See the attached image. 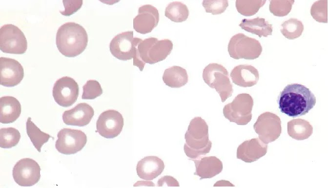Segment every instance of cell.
<instances>
[{
	"instance_id": "cell-1",
	"label": "cell",
	"mask_w": 328,
	"mask_h": 188,
	"mask_svg": "<svg viewBox=\"0 0 328 188\" xmlns=\"http://www.w3.org/2000/svg\"><path fill=\"white\" fill-rule=\"evenodd\" d=\"M277 101L281 112L294 118L307 114L315 106L316 99L308 88L292 83L280 92Z\"/></svg>"
},
{
	"instance_id": "cell-2",
	"label": "cell",
	"mask_w": 328,
	"mask_h": 188,
	"mask_svg": "<svg viewBox=\"0 0 328 188\" xmlns=\"http://www.w3.org/2000/svg\"><path fill=\"white\" fill-rule=\"evenodd\" d=\"M135 47L133 65L143 71L146 63L154 64L164 60L173 49V42L168 39L158 40L154 37L144 40L134 38Z\"/></svg>"
},
{
	"instance_id": "cell-3",
	"label": "cell",
	"mask_w": 328,
	"mask_h": 188,
	"mask_svg": "<svg viewBox=\"0 0 328 188\" xmlns=\"http://www.w3.org/2000/svg\"><path fill=\"white\" fill-rule=\"evenodd\" d=\"M58 49L63 55L74 57L81 54L88 43V35L83 26L68 22L58 29L56 38Z\"/></svg>"
},
{
	"instance_id": "cell-4",
	"label": "cell",
	"mask_w": 328,
	"mask_h": 188,
	"mask_svg": "<svg viewBox=\"0 0 328 188\" xmlns=\"http://www.w3.org/2000/svg\"><path fill=\"white\" fill-rule=\"evenodd\" d=\"M184 138V149L189 160L205 155L211 148L208 125L201 117H196L190 121Z\"/></svg>"
},
{
	"instance_id": "cell-5",
	"label": "cell",
	"mask_w": 328,
	"mask_h": 188,
	"mask_svg": "<svg viewBox=\"0 0 328 188\" xmlns=\"http://www.w3.org/2000/svg\"><path fill=\"white\" fill-rule=\"evenodd\" d=\"M202 76L205 84L219 93L222 102L231 96L233 92L232 84L228 71L223 65L209 63L204 69Z\"/></svg>"
},
{
	"instance_id": "cell-6",
	"label": "cell",
	"mask_w": 328,
	"mask_h": 188,
	"mask_svg": "<svg viewBox=\"0 0 328 188\" xmlns=\"http://www.w3.org/2000/svg\"><path fill=\"white\" fill-rule=\"evenodd\" d=\"M262 50V46L258 40L241 33L231 38L227 47L230 56L236 60H254L260 56Z\"/></svg>"
},
{
	"instance_id": "cell-7",
	"label": "cell",
	"mask_w": 328,
	"mask_h": 188,
	"mask_svg": "<svg viewBox=\"0 0 328 188\" xmlns=\"http://www.w3.org/2000/svg\"><path fill=\"white\" fill-rule=\"evenodd\" d=\"M253 106L252 97L247 93L237 95L233 101L223 108L225 117L238 125H246L251 120Z\"/></svg>"
},
{
	"instance_id": "cell-8",
	"label": "cell",
	"mask_w": 328,
	"mask_h": 188,
	"mask_svg": "<svg viewBox=\"0 0 328 188\" xmlns=\"http://www.w3.org/2000/svg\"><path fill=\"white\" fill-rule=\"evenodd\" d=\"M27 48V42L22 31L17 26L7 24L0 29V49L5 53L22 54Z\"/></svg>"
},
{
	"instance_id": "cell-9",
	"label": "cell",
	"mask_w": 328,
	"mask_h": 188,
	"mask_svg": "<svg viewBox=\"0 0 328 188\" xmlns=\"http://www.w3.org/2000/svg\"><path fill=\"white\" fill-rule=\"evenodd\" d=\"M55 143L57 150L61 153L70 155L81 151L87 142V136L78 129L64 128L59 131Z\"/></svg>"
},
{
	"instance_id": "cell-10",
	"label": "cell",
	"mask_w": 328,
	"mask_h": 188,
	"mask_svg": "<svg viewBox=\"0 0 328 188\" xmlns=\"http://www.w3.org/2000/svg\"><path fill=\"white\" fill-rule=\"evenodd\" d=\"M253 128L259 139L267 144L279 137L282 131L281 120L274 113L266 112L259 116Z\"/></svg>"
},
{
	"instance_id": "cell-11",
	"label": "cell",
	"mask_w": 328,
	"mask_h": 188,
	"mask_svg": "<svg viewBox=\"0 0 328 188\" xmlns=\"http://www.w3.org/2000/svg\"><path fill=\"white\" fill-rule=\"evenodd\" d=\"M38 163L29 158H22L15 165L12 171L16 183L21 187H30L37 184L41 178Z\"/></svg>"
},
{
	"instance_id": "cell-12",
	"label": "cell",
	"mask_w": 328,
	"mask_h": 188,
	"mask_svg": "<svg viewBox=\"0 0 328 188\" xmlns=\"http://www.w3.org/2000/svg\"><path fill=\"white\" fill-rule=\"evenodd\" d=\"M79 94L78 83L74 79L68 76L57 80L52 90L54 100L63 107H68L73 104L77 101Z\"/></svg>"
},
{
	"instance_id": "cell-13",
	"label": "cell",
	"mask_w": 328,
	"mask_h": 188,
	"mask_svg": "<svg viewBox=\"0 0 328 188\" xmlns=\"http://www.w3.org/2000/svg\"><path fill=\"white\" fill-rule=\"evenodd\" d=\"M123 125V118L119 112L107 110L100 115L96 122L97 131L104 138H113L120 134Z\"/></svg>"
},
{
	"instance_id": "cell-14",
	"label": "cell",
	"mask_w": 328,
	"mask_h": 188,
	"mask_svg": "<svg viewBox=\"0 0 328 188\" xmlns=\"http://www.w3.org/2000/svg\"><path fill=\"white\" fill-rule=\"evenodd\" d=\"M0 76L1 85L13 87L19 84L24 77V70L17 60L9 58H0Z\"/></svg>"
},
{
	"instance_id": "cell-15",
	"label": "cell",
	"mask_w": 328,
	"mask_h": 188,
	"mask_svg": "<svg viewBox=\"0 0 328 188\" xmlns=\"http://www.w3.org/2000/svg\"><path fill=\"white\" fill-rule=\"evenodd\" d=\"M135 43L133 32L128 31L116 35L111 41L109 49L115 58L122 61L133 59Z\"/></svg>"
},
{
	"instance_id": "cell-16",
	"label": "cell",
	"mask_w": 328,
	"mask_h": 188,
	"mask_svg": "<svg viewBox=\"0 0 328 188\" xmlns=\"http://www.w3.org/2000/svg\"><path fill=\"white\" fill-rule=\"evenodd\" d=\"M159 21L157 9L150 4H145L139 8L138 14L133 19V28L139 33L147 34L152 31Z\"/></svg>"
},
{
	"instance_id": "cell-17",
	"label": "cell",
	"mask_w": 328,
	"mask_h": 188,
	"mask_svg": "<svg viewBox=\"0 0 328 188\" xmlns=\"http://www.w3.org/2000/svg\"><path fill=\"white\" fill-rule=\"evenodd\" d=\"M94 114V111L91 106L82 103L64 111L62 118L63 123L67 125L83 126L90 123Z\"/></svg>"
},
{
	"instance_id": "cell-18",
	"label": "cell",
	"mask_w": 328,
	"mask_h": 188,
	"mask_svg": "<svg viewBox=\"0 0 328 188\" xmlns=\"http://www.w3.org/2000/svg\"><path fill=\"white\" fill-rule=\"evenodd\" d=\"M267 145L259 138L244 141L237 148V158L246 163L257 161L264 156L267 152Z\"/></svg>"
},
{
	"instance_id": "cell-19",
	"label": "cell",
	"mask_w": 328,
	"mask_h": 188,
	"mask_svg": "<svg viewBox=\"0 0 328 188\" xmlns=\"http://www.w3.org/2000/svg\"><path fill=\"white\" fill-rule=\"evenodd\" d=\"M164 167L163 161L158 157L146 156L138 162L136 171L140 178L151 181L161 174Z\"/></svg>"
},
{
	"instance_id": "cell-20",
	"label": "cell",
	"mask_w": 328,
	"mask_h": 188,
	"mask_svg": "<svg viewBox=\"0 0 328 188\" xmlns=\"http://www.w3.org/2000/svg\"><path fill=\"white\" fill-rule=\"evenodd\" d=\"M195 163L196 171L194 175L201 179L212 178L219 174L223 170L221 161L214 156H201L196 159H190Z\"/></svg>"
},
{
	"instance_id": "cell-21",
	"label": "cell",
	"mask_w": 328,
	"mask_h": 188,
	"mask_svg": "<svg viewBox=\"0 0 328 188\" xmlns=\"http://www.w3.org/2000/svg\"><path fill=\"white\" fill-rule=\"evenodd\" d=\"M230 76L234 84L243 87L255 85L259 78L258 70L249 64H240L234 67Z\"/></svg>"
},
{
	"instance_id": "cell-22",
	"label": "cell",
	"mask_w": 328,
	"mask_h": 188,
	"mask_svg": "<svg viewBox=\"0 0 328 188\" xmlns=\"http://www.w3.org/2000/svg\"><path fill=\"white\" fill-rule=\"evenodd\" d=\"M21 111L20 102L13 96H3L0 99V122L9 124L15 122Z\"/></svg>"
},
{
	"instance_id": "cell-23",
	"label": "cell",
	"mask_w": 328,
	"mask_h": 188,
	"mask_svg": "<svg viewBox=\"0 0 328 188\" xmlns=\"http://www.w3.org/2000/svg\"><path fill=\"white\" fill-rule=\"evenodd\" d=\"M239 26L242 29L258 35L259 37H266L271 35L273 30L271 24L265 19L259 17L252 19H244Z\"/></svg>"
},
{
	"instance_id": "cell-24",
	"label": "cell",
	"mask_w": 328,
	"mask_h": 188,
	"mask_svg": "<svg viewBox=\"0 0 328 188\" xmlns=\"http://www.w3.org/2000/svg\"><path fill=\"white\" fill-rule=\"evenodd\" d=\"M163 80L169 87L180 88L187 84L188 76L184 68L179 66H172L165 70Z\"/></svg>"
},
{
	"instance_id": "cell-25",
	"label": "cell",
	"mask_w": 328,
	"mask_h": 188,
	"mask_svg": "<svg viewBox=\"0 0 328 188\" xmlns=\"http://www.w3.org/2000/svg\"><path fill=\"white\" fill-rule=\"evenodd\" d=\"M312 132V126L306 120L293 119L287 123V133L293 139L303 140L309 138Z\"/></svg>"
},
{
	"instance_id": "cell-26",
	"label": "cell",
	"mask_w": 328,
	"mask_h": 188,
	"mask_svg": "<svg viewBox=\"0 0 328 188\" xmlns=\"http://www.w3.org/2000/svg\"><path fill=\"white\" fill-rule=\"evenodd\" d=\"M26 132L33 145L37 150L41 152L42 146L49 140L50 136L37 127L31 121V118L27 119L26 123Z\"/></svg>"
},
{
	"instance_id": "cell-27",
	"label": "cell",
	"mask_w": 328,
	"mask_h": 188,
	"mask_svg": "<svg viewBox=\"0 0 328 188\" xmlns=\"http://www.w3.org/2000/svg\"><path fill=\"white\" fill-rule=\"evenodd\" d=\"M189 13L187 6L184 3L180 1H173L166 7L164 15L171 21L181 22L187 19Z\"/></svg>"
},
{
	"instance_id": "cell-28",
	"label": "cell",
	"mask_w": 328,
	"mask_h": 188,
	"mask_svg": "<svg viewBox=\"0 0 328 188\" xmlns=\"http://www.w3.org/2000/svg\"><path fill=\"white\" fill-rule=\"evenodd\" d=\"M280 30L283 36L289 40H293L299 37L304 29L302 22L295 18H290L285 21L281 25Z\"/></svg>"
},
{
	"instance_id": "cell-29",
	"label": "cell",
	"mask_w": 328,
	"mask_h": 188,
	"mask_svg": "<svg viewBox=\"0 0 328 188\" xmlns=\"http://www.w3.org/2000/svg\"><path fill=\"white\" fill-rule=\"evenodd\" d=\"M20 139L19 131L14 127H5L0 129V146L10 148L17 145Z\"/></svg>"
},
{
	"instance_id": "cell-30",
	"label": "cell",
	"mask_w": 328,
	"mask_h": 188,
	"mask_svg": "<svg viewBox=\"0 0 328 188\" xmlns=\"http://www.w3.org/2000/svg\"><path fill=\"white\" fill-rule=\"evenodd\" d=\"M266 1L236 0V7L241 14L249 16L255 14Z\"/></svg>"
},
{
	"instance_id": "cell-31",
	"label": "cell",
	"mask_w": 328,
	"mask_h": 188,
	"mask_svg": "<svg viewBox=\"0 0 328 188\" xmlns=\"http://www.w3.org/2000/svg\"><path fill=\"white\" fill-rule=\"evenodd\" d=\"M82 99L92 100L101 96L102 93V89L99 82L90 80L83 86Z\"/></svg>"
},
{
	"instance_id": "cell-32",
	"label": "cell",
	"mask_w": 328,
	"mask_h": 188,
	"mask_svg": "<svg viewBox=\"0 0 328 188\" xmlns=\"http://www.w3.org/2000/svg\"><path fill=\"white\" fill-rule=\"evenodd\" d=\"M202 5L206 13H211L213 15L220 14L223 13L228 6L227 0H203Z\"/></svg>"
},
{
	"instance_id": "cell-33",
	"label": "cell",
	"mask_w": 328,
	"mask_h": 188,
	"mask_svg": "<svg viewBox=\"0 0 328 188\" xmlns=\"http://www.w3.org/2000/svg\"><path fill=\"white\" fill-rule=\"evenodd\" d=\"M64 11H60V13L66 16H69L75 13L80 9L82 4V0H63Z\"/></svg>"
},
{
	"instance_id": "cell-34",
	"label": "cell",
	"mask_w": 328,
	"mask_h": 188,
	"mask_svg": "<svg viewBox=\"0 0 328 188\" xmlns=\"http://www.w3.org/2000/svg\"><path fill=\"white\" fill-rule=\"evenodd\" d=\"M158 187H179V184L177 180L171 176H164L158 181Z\"/></svg>"
}]
</instances>
